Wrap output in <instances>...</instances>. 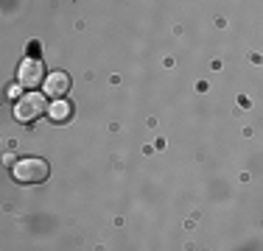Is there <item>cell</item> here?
<instances>
[{
	"label": "cell",
	"instance_id": "5b68a950",
	"mask_svg": "<svg viewBox=\"0 0 263 251\" xmlns=\"http://www.w3.org/2000/svg\"><path fill=\"white\" fill-rule=\"evenodd\" d=\"M70 115H73V106L67 103L65 98H56V103L48 106V117H51L53 123H67V120H70Z\"/></svg>",
	"mask_w": 263,
	"mask_h": 251
},
{
	"label": "cell",
	"instance_id": "7a4b0ae2",
	"mask_svg": "<svg viewBox=\"0 0 263 251\" xmlns=\"http://www.w3.org/2000/svg\"><path fill=\"white\" fill-rule=\"evenodd\" d=\"M40 115H48V103L42 92H28L14 103V117L17 123H34Z\"/></svg>",
	"mask_w": 263,
	"mask_h": 251
},
{
	"label": "cell",
	"instance_id": "6da1fadb",
	"mask_svg": "<svg viewBox=\"0 0 263 251\" xmlns=\"http://www.w3.org/2000/svg\"><path fill=\"white\" fill-rule=\"evenodd\" d=\"M48 173H51V168H48V162L40 159V156H23V159H17L14 165H11V176H14L20 184H40V181L48 179Z\"/></svg>",
	"mask_w": 263,
	"mask_h": 251
},
{
	"label": "cell",
	"instance_id": "277c9868",
	"mask_svg": "<svg viewBox=\"0 0 263 251\" xmlns=\"http://www.w3.org/2000/svg\"><path fill=\"white\" fill-rule=\"evenodd\" d=\"M42 90H45V95H51V98H65L67 90H70V75L62 73V70L48 73V78H45V84H42Z\"/></svg>",
	"mask_w": 263,
	"mask_h": 251
},
{
	"label": "cell",
	"instance_id": "3957f363",
	"mask_svg": "<svg viewBox=\"0 0 263 251\" xmlns=\"http://www.w3.org/2000/svg\"><path fill=\"white\" fill-rule=\"evenodd\" d=\"M45 65H42V59H36V56H28V59H23V65L17 67V84L26 87V90H36L40 84H45Z\"/></svg>",
	"mask_w": 263,
	"mask_h": 251
}]
</instances>
